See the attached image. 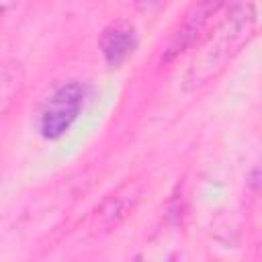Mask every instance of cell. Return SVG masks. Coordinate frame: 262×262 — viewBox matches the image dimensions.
Instances as JSON below:
<instances>
[{"instance_id": "1", "label": "cell", "mask_w": 262, "mask_h": 262, "mask_svg": "<svg viewBox=\"0 0 262 262\" xmlns=\"http://www.w3.org/2000/svg\"><path fill=\"white\" fill-rule=\"evenodd\" d=\"M256 20L258 18L254 2L235 6L231 14L219 25V29L209 37L199 55L192 59L184 78V88L194 90L215 78L231 59V55L237 53L239 47L254 35Z\"/></svg>"}, {"instance_id": "2", "label": "cell", "mask_w": 262, "mask_h": 262, "mask_svg": "<svg viewBox=\"0 0 262 262\" xmlns=\"http://www.w3.org/2000/svg\"><path fill=\"white\" fill-rule=\"evenodd\" d=\"M82 100H84V90L80 84L70 82L59 86L41 111V119H39L41 135L47 139L61 137L76 121L82 108Z\"/></svg>"}, {"instance_id": "3", "label": "cell", "mask_w": 262, "mask_h": 262, "mask_svg": "<svg viewBox=\"0 0 262 262\" xmlns=\"http://www.w3.org/2000/svg\"><path fill=\"white\" fill-rule=\"evenodd\" d=\"M229 2H233V0H196L190 6V10L186 12L184 20L180 23V27L174 33L172 41L168 43L162 61H172L182 51H186L201 37V33L209 27L211 18L215 14H219L225 6H229Z\"/></svg>"}, {"instance_id": "4", "label": "cell", "mask_w": 262, "mask_h": 262, "mask_svg": "<svg viewBox=\"0 0 262 262\" xmlns=\"http://www.w3.org/2000/svg\"><path fill=\"white\" fill-rule=\"evenodd\" d=\"M137 45L135 31L129 25H115L104 31L100 39V49L108 66H119L123 59H127Z\"/></svg>"}, {"instance_id": "5", "label": "cell", "mask_w": 262, "mask_h": 262, "mask_svg": "<svg viewBox=\"0 0 262 262\" xmlns=\"http://www.w3.org/2000/svg\"><path fill=\"white\" fill-rule=\"evenodd\" d=\"M135 201H137V192L133 190V186H129L127 190H121V192L113 194V199H108L102 205V209L98 211V217L106 223V227H111L113 223L121 221L127 215V211L133 207Z\"/></svg>"}, {"instance_id": "6", "label": "cell", "mask_w": 262, "mask_h": 262, "mask_svg": "<svg viewBox=\"0 0 262 262\" xmlns=\"http://www.w3.org/2000/svg\"><path fill=\"white\" fill-rule=\"evenodd\" d=\"M16 86H18L16 74L10 72V70H2V72H0V117H2V113L6 111V106L10 104Z\"/></svg>"}, {"instance_id": "7", "label": "cell", "mask_w": 262, "mask_h": 262, "mask_svg": "<svg viewBox=\"0 0 262 262\" xmlns=\"http://www.w3.org/2000/svg\"><path fill=\"white\" fill-rule=\"evenodd\" d=\"M162 0H137V4H139V8L141 10H151L154 6H158Z\"/></svg>"}, {"instance_id": "8", "label": "cell", "mask_w": 262, "mask_h": 262, "mask_svg": "<svg viewBox=\"0 0 262 262\" xmlns=\"http://www.w3.org/2000/svg\"><path fill=\"white\" fill-rule=\"evenodd\" d=\"M12 4H14V0H0V12L6 10V8H10Z\"/></svg>"}]
</instances>
